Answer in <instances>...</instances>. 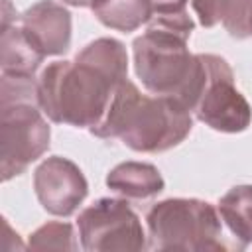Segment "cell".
<instances>
[{
  "label": "cell",
  "instance_id": "cell-13",
  "mask_svg": "<svg viewBox=\"0 0 252 252\" xmlns=\"http://www.w3.org/2000/svg\"><path fill=\"white\" fill-rule=\"evenodd\" d=\"M219 215L240 242L252 244V185H234L219 201Z\"/></svg>",
  "mask_w": 252,
  "mask_h": 252
},
{
  "label": "cell",
  "instance_id": "cell-15",
  "mask_svg": "<svg viewBox=\"0 0 252 252\" xmlns=\"http://www.w3.org/2000/svg\"><path fill=\"white\" fill-rule=\"evenodd\" d=\"M252 0H224L220 12V24L234 39L250 37Z\"/></svg>",
  "mask_w": 252,
  "mask_h": 252
},
{
  "label": "cell",
  "instance_id": "cell-6",
  "mask_svg": "<svg viewBox=\"0 0 252 252\" xmlns=\"http://www.w3.org/2000/svg\"><path fill=\"white\" fill-rule=\"evenodd\" d=\"M81 248L87 252L148 248L138 215L122 199H98L77 219Z\"/></svg>",
  "mask_w": 252,
  "mask_h": 252
},
{
  "label": "cell",
  "instance_id": "cell-8",
  "mask_svg": "<svg viewBox=\"0 0 252 252\" xmlns=\"http://www.w3.org/2000/svg\"><path fill=\"white\" fill-rule=\"evenodd\" d=\"M33 191L39 205L53 217H71L89 193L81 167L61 156L43 159L33 171Z\"/></svg>",
  "mask_w": 252,
  "mask_h": 252
},
{
  "label": "cell",
  "instance_id": "cell-2",
  "mask_svg": "<svg viewBox=\"0 0 252 252\" xmlns=\"http://www.w3.org/2000/svg\"><path fill=\"white\" fill-rule=\"evenodd\" d=\"M191 112L171 96H148L132 81H122L102 120L91 134L102 140L120 138L130 150L161 154L179 146L191 132Z\"/></svg>",
  "mask_w": 252,
  "mask_h": 252
},
{
  "label": "cell",
  "instance_id": "cell-9",
  "mask_svg": "<svg viewBox=\"0 0 252 252\" xmlns=\"http://www.w3.org/2000/svg\"><path fill=\"white\" fill-rule=\"evenodd\" d=\"M30 41L45 55H63L71 45V12L53 0L30 6L18 22Z\"/></svg>",
  "mask_w": 252,
  "mask_h": 252
},
{
  "label": "cell",
  "instance_id": "cell-18",
  "mask_svg": "<svg viewBox=\"0 0 252 252\" xmlns=\"http://www.w3.org/2000/svg\"><path fill=\"white\" fill-rule=\"evenodd\" d=\"M61 4H69V6H75V8H91L94 0H59Z\"/></svg>",
  "mask_w": 252,
  "mask_h": 252
},
{
  "label": "cell",
  "instance_id": "cell-7",
  "mask_svg": "<svg viewBox=\"0 0 252 252\" xmlns=\"http://www.w3.org/2000/svg\"><path fill=\"white\" fill-rule=\"evenodd\" d=\"M209 79L193 110L195 118L209 128L224 134L244 132L252 122V108L244 94L234 87V73L226 59L205 53Z\"/></svg>",
  "mask_w": 252,
  "mask_h": 252
},
{
  "label": "cell",
  "instance_id": "cell-19",
  "mask_svg": "<svg viewBox=\"0 0 252 252\" xmlns=\"http://www.w3.org/2000/svg\"><path fill=\"white\" fill-rule=\"evenodd\" d=\"M250 35H252V18H250Z\"/></svg>",
  "mask_w": 252,
  "mask_h": 252
},
{
  "label": "cell",
  "instance_id": "cell-14",
  "mask_svg": "<svg viewBox=\"0 0 252 252\" xmlns=\"http://www.w3.org/2000/svg\"><path fill=\"white\" fill-rule=\"evenodd\" d=\"M28 246L32 250H77L75 232L69 222H47L32 232Z\"/></svg>",
  "mask_w": 252,
  "mask_h": 252
},
{
  "label": "cell",
  "instance_id": "cell-12",
  "mask_svg": "<svg viewBox=\"0 0 252 252\" xmlns=\"http://www.w3.org/2000/svg\"><path fill=\"white\" fill-rule=\"evenodd\" d=\"M91 10L102 26L124 33L152 20L150 0H94Z\"/></svg>",
  "mask_w": 252,
  "mask_h": 252
},
{
  "label": "cell",
  "instance_id": "cell-10",
  "mask_svg": "<svg viewBox=\"0 0 252 252\" xmlns=\"http://www.w3.org/2000/svg\"><path fill=\"white\" fill-rule=\"evenodd\" d=\"M106 185L126 199H150L163 191L165 181L159 169L144 161H124L106 175Z\"/></svg>",
  "mask_w": 252,
  "mask_h": 252
},
{
  "label": "cell",
  "instance_id": "cell-5",
  "mask_svg": "<svg viewBox=\"0 0 252 252\" xmlns=\"http://www.w3.org/2000/svg\"><path fill=\"white\" fill-rule=\"evenodd\" d=\"M51 140V128L39 102L0 100V171L2 181L22 175L39 159Z\"/></svg>",
  "mask_w": 252,
  "mask_h": 252
},
{
  "label": "cell",
  "instance_id": "cell-17",
  "mask_svg": "<svg viewBox=\"0 0 252 252\" xmlns=\"http://www.w3.org/2000/svg\"><path fill=\"white\" fill-rule=\"evenodd\" d=\"M189 0H150L152 4V18L154 16H165V14H179L187 12Z\"/></svg>",
  "mask_w": 252,
  "mask_h": 252
},
{
  "label": "cell",
  "instance_id": "cell-11",
  "mask_svg": "<svg viewBox=\"0 0 252 252\" xmlns=\"http://www.w3.org/2000/svg\"><path fill=\"white\" fill-rule=\"evenodd\" d=\"M45 55L30 41L20 24H10L2 28L0 37V67L2 73L33 75Z\"/></svg>",
  "mask_w": 252,
  "mask_h": 252
},
{
  "label": "cell",
  "instance_id": "cell-1",
  "mask_svg": "<svg viewBox=\"0 0 252 252\" xmlns=\"http://www.w3.org/2000/svg\"><path fill=\"white\" fill-rule=\"evenodd\" d=\"M128 53L114 37H98L85 45L73 61L49 63L39 79V106L55 124L94 128L128 77Z\"/></svg>",
  "mask_w": 252,
  "mask_h": 252
},
{
  "label": "cell",
  "instance_id": "cell-16",
  "mask_svg": "<svg viewBox=\"0 0 252 252\" xmlns=\"http://www.w3.org/2000/svg\"><path fill=\"white\" fill-rule=\"evenodd\" d=\"M222 2L224 0H193V10L203 28H213L220 22Z\"/></svg>",
  "mask_w": 252,
  "mask_h": 252
},
{
  "label": "cell",
  "instance_id": "cell-3",
  "mask_svg": "<svg viewBox=\"0 0 252 252\" xmlns=\"http://www.w3.org/2000/svg\"><path fill=\"white\" fill-rule=\"evenodd\" d=\"M189 37L148 26L134 39V69L144 89L158 96L179 100L191 114L209 79L205 53H191Z\"/></svg>",
  "mask_w": 252,
  "mask_h": 252
},
{
  "label": "cell",
  "instance_id": "cell-4",
  "mask_svg": "<svg viewBox=\"0 0 252 252\" xmlns=\"http://www.w3.org/2000/svg\"><path fill=\"white\" fill-rule=\"evenodd\" d=\"M152 250H224L219 209L201 199H165L146 215Z\"/></svg>",
  "mask_w": 252,
  "mask_h": 252
}]
</instances>
